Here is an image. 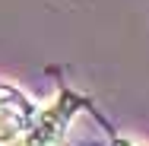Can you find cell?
Masks as SVG:
<instances>
[{
  "label": "cell",
  "instance_id": "6da1fadb",
  "mask_svg": "<svg viewBox=\"0 0 149 146\" xmlns=\"http://www.w3.org/2000/svg\"><path fill=\"white\" fill-rule=\"evenodd\" d=\"M73 105H76V102H73L70 95H60L51 108L38 111V115L29 121V127H26L13 143H6V146H57L60 140H63L67 117L73 111Z\"/></svg>",
  "mask_w": 149,
  "mask_h": 146
},
{
  "label": "cell",
  "instance_id": "7a4b0ae2",
  "mask_svg": "<svg viewBox=\"0 0 149 146\" xmlns=\"http://www.w3.org/2000/svg\"><path fill=\"white\" fill-rule=\"evenodd\" d=\"M32 117H35V111H32V105L19 92L0 86V143L3 146L13 143V140L29 127Z\"/></svg>",
  "mask_w": 149,
  "mask_h": 146
}]
</instances>
